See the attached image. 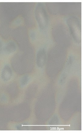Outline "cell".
<instances>
[{"instance_id": "cell-4", "label": "cell", "mask_w": 84, "mask_h": 133, "mask_svg": "<svg viewBox=\"0 0 84 133\" xmlns=\"http://www.w3.org/2000/svg\"><path fill=\"white\" fill-rule=\"evenodd\" d=\"M17 84L20 90H24L31 84L33 79L32 75L30 74H25L18 77Z\"/></svg>"}, {"instance_id": "cell-5", "label": "cell", "mask_w": 84, "mask_h": 133, "mask_svg": "<svg viewBox=\"0 0 84 133\" xmlns=\"http://www.w3.org/2000/svg\"><path fill=\"white\" fill-rule=\"evenodd\" d=\"M13 100L7 91L4 89H0V106L8 107L12 105Z\"/></svg>"}, {"instance_id": "cell-8", "label": "cell", "mask_w": 84, "mask_h": 133, "mask_svg": "<svg viewBox=\"0 0 84 133\" xmlns=\"http://www.w3.org/2000/svg\"><path fill=\"white\" fill-rule=\"evenodd\" d=\"M1 86H0V89H1Z\"/></svg>"}, {"instance_id": "cell-3", "label": "cell", "mask_w": 84, "mask_h": 133, "mask_svg": "<svg viewBox=\"0 0 84 133\" xmlns=\"http://www.w3.org/2000/svg\"><path fill=\"white\" fill-rule=\"evenodd\" d=\"M47 52L45 46L40 47L37 49L35 59L36 65L38 68H42L45 65L47 59Z\"/></svg>"}, {"instance_id": "cell-2", "label": "cell", "mask_w": 84, "mask_h": 133, "mask_svg": "<svg viewBox=\"0 0 84 133\" xmlns=\"http://www.w3.org/2000/svg\"><path fill=\"white\" fill-rule=\"evenodd\" d=\"M17 44L14 40L9 39L4 40L0 50V61L10 60L18 51Z\"/></svg>"}, {"instance_id": "cell-1", "label": "cell", "mask_w": 84, "mask_h": 133, "mask_svg": "<svg viewBox=\"0 0 84 133\" xmlns=\"http://www.w3.org/2000/svg\"><path fill=\"white\" fill-rule=\"evenodd\" d=\"M17 75L13 68L11 60L0 61V86L7 87L16 79Z\"/></svg>"}, {"instance_id": "cell-6", "label": "cell", "mask_w": 84, "mask_h": 133, "mask_svg": "<svg viewBox=\"0 0 84 133\" xmlns=\"http://www.w3.org/2000/svg\"><path fill=\"white\" fill-rule=\"evenodd\" d=\"M30 41L32 43H36L37 39V35L36 32L34 30L30 31L28 34Z\"/></svg>"}, {"instance_id": "cell-7", "label": "cell", "mask_w": 84, "mask_h": 133, "mask_svg": "<svg viewBox=\"0 0 84 133\" xmlns=\"http://www.w3.org/2000/svg\"><path fill=\"white\" fill-rule=\"evenodd\" d=\"M4 40L2 38L0 35V50H1L2 47L3 42H4Z\"/></svg>"}]
</instances>
